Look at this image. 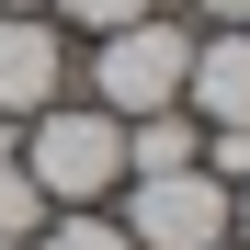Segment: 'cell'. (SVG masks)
<instances>
[{"label": "cell", "instance_id": "obj_8", "mask_svg": "<svg viewBox=\"0 0 250 250\" xmlns=\"http://www.w3.org/2000/svg\"><path fill=\"white\" fill-rule=\"evenodd\" d=\"M34 250H137V239H125V228H103V216H57Z\"/></svg>", "mask_w": 250, "mask_h": 250}, {"label": "cell", "instance_id": "obj_12", "mask_svg": "<svg viewBox=\"0 0 250 250\" xmlns=\"http://www.w3.org/2000/svg\"><path fill=\"white\" fill-rule=\"evenodd\" d=\"M0 171H12V114H0Z\"/></svg>", "mask_w": 250, "mask_h": 250}, {"label": "cell", "instance_id": "obj_5", "mask_svg": "<svg viewBox=\"0 0 250 250\" xmlns=\"http://www.w3.org/2000/svg\"><path fill=\"white\" fill-rule=\"evenodd\" d=\"M182 91L205 125H250V23H216V46H193Z\"/></svg>", "mask_w": 250, "mask_h": 250}, {"label": "cell", "instance_id": "obj_7", "mask_svg": "<svg viewBox=\"0 0 250 250\" xmlns=\"http://www.w3.org/2000/svg\"><path fill=\"white\" fill-rule=\"evenodd\" d=\"M34 216H46V193H34V171L12 159V171H0V239H34Z\"/></svg>", "mask_w": 250, "mask_h": 250}, {"label": "cell", "instance_id": "obj_14", "mask_svg": "<svg viewBox=\"0 0 250 250\" xmlns=\"http://www.w3.org/2000/svg\"><path fill=\"white\" fill-rule=\"evenodd\" d=\"M0 250H34V239H0Z\"/></svg>", "mask_w": 250, "mask_h": 250}, {"label": "cell", "instance_id": "obj_15", "mask_svg": "<svg viewBox=\"0 0 250 250\" xmlns=\"http://www.w3.org/2000/svg\"><path fill=\"white\" fill-rule=\"evenodd\" d=\"M216 250H228V239H216Z\"/></svg>", "mask_w": 250, "mask_h": 250}, {"label": "cell", "instance_id": "obj_11", "mask_svg": "<svg viewBox=\"0 0 250 250\" xmlns=\"http://www.w3.org/2000/svg\"><path fill=\"white\" fill-rule=\"evenodd\" d=\"M193 12H205V23H250V0H193Z\"/></svg>", "mask_w": 250, "mask_h": 250}, {"label": "cell", "instance_id": "obj_13", "mask_svg": "<svg viewBox=\"0 0 250 250\" xmlns=\"http://www.w3.org/2000/svg\"><path fill=\"white\" fill-rule=\"evenodd\" d=\"M228 216H239V228H250V205H228Z\"/></svg>", "mask_w": 250, "mask_h": 250}, {"label": "cell", "instance_id": "obj_3", "mask_svg": "<svg viewBox=\"0 0 250 250\" xmlns=\"http://www.w3.org/2000/svg\"><path fill=\"white\" fill-rule=\"evenodd\" d=\"M125 239H137V250H216V239H228V182L205 171V159H182V171H137Z\"/></svg>", "mask_w": 250, "mask_h": 250}, {"label": "cell", "instance_id": "obj_2", "mask_svg": "<svg viewBox=\"0 0 250 250\" xmlns=\"http://www.w3.org/2000/svg\"><path fill=\"white\" fill-rule=\"evenodd\" d=\"M23 171H34V193H46V205H91L114 171H125V125L91 103V114H34V159H23Z\"/></svg>", "mask_w": 250, "mask_h": 250}, {"label": "cell", "instance_id": "obj_10", "mask_svg": "<svg viewBox=\"0 0 250 250\" xmlns=\"http://www.w3.org/2000/svg\"><path fill=\"white\" fill-rule=\"evenodd\" d=\"M57 12H68V23H91V34H114V23H148L159 0H57Z\"/></svg>", "mask_w": 250, "mask_h": 250}, {"label": "cell", "instance_id": "obj_9", "mask_svg": "<svg viewBox=\"0 0 250 250\" xmlns=\"http://www.w3.org/2000/svg\"><path fill=\"white\" fill-rule=\"evenodd\" d=\"M193 159H205V171H216V182H250V125H216V137H205Z\"/></svg>", "mask_w": 250, "mask_h": 250}, {"label": "cell", "instance_id": "obj_1", "mask_svg": "<svg viewBox=\"0 0 250 250\" xmlns=\"http://www.w3.org/2000/svg\"><path fill=\"white\" fill-rule=\"evenodd\" d=\"M182 68H193V34L148 12V23H114V34H103L91 91H103L114 125H125V114H171V103H182Z\"/></svg>", "mask_w": 250, "mask_h": 250}, {"label": "cell", "instance_id": "obj_6", "mask_svg": "<svg viewBox=\"0 0 250 250\" xmlns=\"http://www.w3.org/2000/svg\"><path fill=\"white\" fill-rule=\"evenodd\" d=\"M182 159H193L182 114H125V171H182Z\"/></svg>", "mask_w": 250, "mask_h": 250}, {"label": "cell", "instance_id": "obj_4", "mask_svg": "<svg viewBox=\"0 0 250 250\" xmlns=\"http://www.w3.org/2000/svg\"><path fill=\"white\" fill-rule=\"evenodd\" d=\"M57 80H68L57 34L34 23V12H0V114H46V103H57Z\"/></svg>", "mask_w": 250, "mask_h": 250}]
</instances>
